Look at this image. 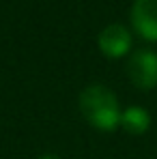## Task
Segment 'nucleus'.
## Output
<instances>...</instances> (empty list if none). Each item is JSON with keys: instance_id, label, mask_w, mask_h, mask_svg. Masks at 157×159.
Wrapping results in <instances>:
<instances>
[{"instance_id": "423d86ee", "label": "nucleus", "mask_w": 157, "mask_h": 159, "mask_svg": "<svg viewBox=\"0 0 157 159\" xmlns=\"http://www.w3.org/2000/svg\"><path fill=\"white\" fill-rule=\"evenodd\" d=\"M39 159H58V157H56V155H41Z\"/></svg>"}, {"instance_id": "f257e3e1", "label": "nucleus", "mask_w": 157, "mask_h": 159, "mask_svg": "<svg viewBox=\"0 0 157 159\" xmlns=\"http://www.w3.org/2000/svg\"><path fill=\"white\" fill-rule=\"evenodd\" d=\"M80 110H82L84 118L101 131H112L121 125L123 112L118 107V101H116L114 93L101 84H93L82 90Z\"/></svg>"}, {"instance_id": "20e7f679", "label": "nucleus", "mask_w": 157, "mask_h": 159, "mask_svg": "<svg viewBox=\"0 0 157 159\" xmlns=\"http://www.w3.org/2000/svg\"><path fill=\"white\" fill-rule=\"evenodd\" d=\"M131 48V34L129 30L121 24H110L99 34V50L108 58H121L129 52Z\"/></svg>"}, {"instance_id": "7ed1b4c3", "label": "nucleus", "mask_w": 157, "mask_h": 159, "mask_svg": "<svg viewBox=\"0 0 157 159\" xmlns=\"http://www.w3.org/2000/svg\"><path fill=\"white\" fill-rule=\"evenodd\" d=\"M131 24L142 39L157 41V0H136L131 7Z\"/></svg>"}, {"instance_id": "39448f33", "label": "nucleus", "mask_w": 157, "mask_h": 159, "mask_svg": "<svg viewBox=\"0 0 157 159\" xmlns=\"http://www.w3.org/2000/svg\"><path fill=\"white\" fill-rule=\"evenodd\" d=\"M149 125H151V116H149V112L142 110V107H138V106L127 107V110L121 114V127H123L125 131L133 133V135L144 133L146 129H149Z\"/></svg>"}, {"instance_id": "f03ea898", "label": "nucleus", "mask_w": 157, "mask_h": 159, "mask_svg": "<svg viewBox=\"0 0 157 159\" xmlns=\"http://www.w3.org/2000/svg\"><path fill=\"white\" fill-rule=\"evenodd\" d=\"M127 75L131 84L142 88V90H151L157 86V54L151 50H138L131 54L127 60Z\"/></svg>"}]
</instances>
